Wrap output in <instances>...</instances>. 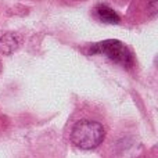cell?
I'll use <instances>...</instances> for the list:
<instances>
[{"instance_id":"cell-3","label":"cell","mask_w":158,"mask_h":158,"mask_svg":"<svg viewBox=\"0 0 158 158\" xmlns=\"http://www.w3.org/2000/svg\"><path fill=\"white\" fill-rule=\"evenodd\" d=\"M94 15L97 17L98 21L104 24H119L121 18L111 7L106 4H97L94 7Z\"/></svg>"},{"instance_id":"cell-4","label":"cell","mask_w":158,"mask_h":158,"mask_svg":"<svg viewBox=\"0 0 158 158\" xmlns=\"http://www.w3.org/2000/svg\"><path fill=\"white\" fill-rule=\"evenodd\" d=\"M17 47H18V39L14 33H7L0 39V52L4 54L13 53L14 50H17Z\"/></svg>"},{"instance_id":"cell-2","label":"cell","mask_w":158,"mask_h":158,"mask_svg":"<svg viewBox=\"0 0 158 158\" xmlns=\"http://www.w3.org/2000/svg\"><path fill=\"white\" fill-rule=\"evenodd\" d=\"M87 53L89 54H104L115 64H119L125 68H131L135 64V57L132 52L128 49V46H125L122 42L117 39H107V40L92 44Z\"/></svg>"},{"instance_id":"cell-1","label":"cell","mask_w":158,"mask_h":158,"mask_svg":"<svg viewBox=\"0 0 158 158\" xmlns=\"http://www.w3.org/2000/svg\"><path fill=\"white\" fill-rule=\"evenodd\" d=\"M106 131L100 122L90 119L79 121L74 126L71 133V140L78 148L82 150H92L103 143Z\"/></svg>"}]
</instances>
